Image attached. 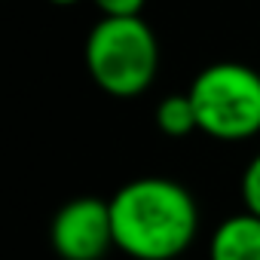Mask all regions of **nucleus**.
<instances>
[{
  "label": "nucleus",
  "mask_w": 260,
  "mask_h": 260,
  "mask_svg": "<svg viewBox=\"0 0 260 260\" xmlns=\"http://www.w3.org/2000/svg\"><path fill=\"white\" fill-rule=\"evenodd\" d=\"M242 199H245V208L260 217V153L248 162L242 175Z\"/></svg>",
  "instance_id": "obj_7"
},
{
  "label": "nucleus",
  "mask_w": 260,
  "mask_h": 260,
  "mask_svg": "<svg viewBox=\"0 0 260 260\" xmlns=\"http://www.w3.org/2000/svg\"><path fill=\"white\" fill-rule=\"evenodd\" d=\"M199 132L214 141H245L260 132V74L242 61L202 68L187 89Z\"/></svg>",
  "instance_id": "obj_3"
},
{
  "label": "nucleus",
  "mask_w": 260,
  "mask_h": 260,
  "mask_svg": "<svg viewBox=\"0 0 260 260\" xmlns=\"http://www.w3.org/2000/svg\"><path fill=\"white\" fill-rule=\"evenodd\" d=\"M156 125L159 132L169 135V138H187L199 128V119H196V107L190 101V95H169L159 101L156 107Z\"/></svg>",
  "instance_id": "obj_6"
},
{
  "label": "nucleus",
  "mask_w": 260,
  "mask_h": 260,
  "mask_svg": "<svg viewBox=\"0 0 260 260\" xmlns=\"http://www.w3.org/2000/svg\"><path fill=\"white\" fill-rule=\"evenodd\" d=\"M49 4H55V7H71V4H77V0H49Z\"/></svg>",
  "instance_id": "obj_9"
},
{
  "label": "nucleus",
  "mask_w": 260,
  "mask_h": 260,
  "mask_svg": "<svg viewBox=\"0 0 260 260\" xmlns=\"http://www.w3.org/2000/svg\"><path fill=\"white\" fill-rule=\"evenodd\" d=\"M110 217L116 248L135 260H178L199 230L193 193L172 178L128 181L110 199Z\"/></svg>",
  "instance_id": "obj_1"
},
{
  "label": "nucleus",
  "mask_w": 260,
  "mask_h": 260,
  "mask_svg": "<svg viewBox=\"0 0 260 260\" xmlns=\"http://www.w3.org/2000/svg\"><path fill=\"white\" fill-rule=\"evenodd\" d=\"M159 68V46L141 16L101 19L86 37V71L95 86L113 98L147 92Z\"/></svg>",
  "instance_id": "obj_2"
},
{
  "label": "nucleus",
  "mask_w": 260,
  "mask_h": 260,
  "mask_svg": "<svg viewBox=\"0 0 260 260\" xmlns=\"http://www.w3.org/2000/svg\"><path fill=\"white\" fill-rule=\"evenodd\" d=\"M147 0H95V7L107 16V19H132L141 16Z\"/></svg>",
  "instance_id": "obj_8"
},
{
  "label": "nucleus",
  "mask_w": 260,
  "mask_h": 260,
  "mask_svg": "<svg viewBox=\"0 0 260 260\" xmlns=\"http://www.w3.org/2000/svg\"><path fill=\"white\" fill-rule=\"evenodd\" d=\"M211 260H260V217L245 211L226 217L208 245Z\"/></svg>",
  "instance_id": "obj_5"
},
{
  "label": "nucleus",
  "mask_w": 260,
  "mask_h": 260,
  "mask_svg": "<svg viewBox=\"0 0 260 260\" xmlns=\"http://www.w3.org/2000/svg\"><path fill=\"white\" fill-rule=\"evenodd\" d=\"M49 242L61 260H101L116 245L110 202L95 196L64 202L49 223Z\"/></svg>",
  "instance_id": "obj_4"
}]
</instances>
